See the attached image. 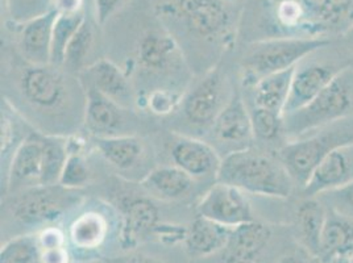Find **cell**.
<instances>
[{
  "mask_svg": "<svg viewBox=\"0 0 353 263\" xmlns=\"http://www.w3.org/2000/svg\"><path fill=\"white\" fill-rule=\"evenodd\" d=\"M57 14L56 10H52L44 15L17 23L21 25L19 30V46L30 65L50 63L52 34Z\"/></svg>",
  "mask_w": 353,
  "mask_h": 263,
  "instance_id": "cell-17",
  "label": "cell"
},
{
  "mask_svg": "<svg viewBox=\"0 0 353 263\" xmlns=\"http://www.w3.org/2000/svg\"><path fill=\"white\" fill-rule=\"evenodd\" d=\"M123 111L119 104L108 99L94 87H86L85 125L94 137L120 134L124 124Z\"/></svg>",
  "mask_w": 353,
  "mask_h": 263,
  "instance_id": "cell-19",
  "label": "cell"
},
{
  "mask_svg": "<svg viewBox=\"0 0 353 263\" xmlns=\"http://www.w3.org/2000/svg\"><path fill=\"white\" fill-rule=\"evenodd\" d=\"M311 57L312 54L295 66L289 99L285 107V115L295 112L312 102L343 69L351 65Z\"/></svg>",
  "mask_w": 353,
  "mask_h": 263,
  "instance_id": "cell-8",
  "label": "cell"
},
{
  "mask_svg": "<svg viewBox=\"0 0 353 263\" xmlns=\"http://www.w3.org/2000/svg\"><path fill=\"white\" fill-rule=\"evenodd\" d=\"M353 253V220L325 207V219L319 242L321 263Z\"/></svg>",
  "mask_w": 353,
  "mask_h": 263,
  "instance_id": "cell-20",
  "label": "cell"
},
{
  "mask_svg": "<svg viewBox=\"0 0 353 263\" xmlns=\"http://www.w3.org/2000/svg\"><path fill=\"white\" fill-rule=\"evenodd\" d=\"M325 219V205L315 198H305L296 208V228L303 249L318 258L321 234Z\"/></svg>",
  "mask_w": 353,
  "mask_h": 263,
  "instance_id": "cell-27",
  "label": "cell"
},
{
  "mask_svg": "<svg viewBox=\"0 0 353 263\" xmlns=\"http://www.w3.org/2000/svg\"><path fill=\"white\" fill-rule=\"evenodd\" d=\"M327 208L353 220V182L316 196Z\"/></svg>",
  "mask_w": 353,
  "mask_h": 263,
  "instance_id": "cell-36",
  "label": "cell"
},
{
  "mask_svg": "<svg viewBox=\"0 0 353 263\" xmlns=\"http://www.w3.org/2000/svg\"><path fill=\"white\" fill-rule=\"evenodd\" d=\"M43 140L41 134L30 133L16 147L10 165L8 190L11 192L41 186Z\"/></svg>",
  "mask_w": 353,
  "mask_h": 263,
  "instance_id": "cell-13",
  "label": "cell"
},
{
  "mask_svg": "<svg viewBox=\"0 0 353 263\" xmlns=\"http://www.w3.org/2000/svg\"><path fill=\"white\" fill-rule=\"evenodd\" d=\"M62 67L49 65H30L20 76V90L27 102L40 109H56L68 94L66 76Z\"/></svg>",
  "mask_w": 353,
  "mask_h": 263,
  "instance_id": "cell-11",
  "label": "cell"
},
{
  "mask_svg": "<svg viewBox=\"0 0 353 263\" xmlns=\"http://www.w3.org/2000/svg\"><path fill=\"white\" fill-rule=\"evenodd\" d=\"M94 27L86 17L68 45L62 69H66L70 73H82L88 67L86 62L94 46Z\"/></svg>",
  "mask_w": 353,
  "mask_h": 263,
  "instance_id": "cell-31",
  "label": "cell"
},
{
  "mask_svg": "<svg viewBox=\"0 0 353 263\" xmlns=\"http://www.w3.org/2000/svg\"><path fill=\"white\" fill-rule=\"evenodd\" d=\"M353 182V143L332 150L302 189L305 198H315Z\"/></svg>",
  "mask_w": 353,
  "mask_h": 263,
  "instance_id": "cell-14",
  "label": "cell"
},
{
  "mask_svg": "<svg viewBox=\"0 0 353 263\" xmlns=\"http://www.w3.org/2000/svg\"><path fill=\"white\" fill-rule=\"evenodd\" d=\"M216 182L257 196L288 199L294 182L280 160L252 147L228 153L221 160Z\"/></svg>",
  "mask_w": 353,
  "mask_h": 263,
  "instance_id": "cell-3",
  "label": "cell"
},
{
  "mask_svg": "<svg viewBox=\"0 0 353 263\" xmlns=\"http://www.w3.org/2000/svg\"><path fill=\"white\" fill-rule=\"evenodd\" d=\"M105 263H159L154 258L143 255V254H131L125 257H117L111 258Z\"/></svg>",
  "mask_w": 353,
  "mask_h": 263,
  "instance_id": "cell-41",
  "label": "cell"
},
{
  "mask_svg": "<svg viewBox=\"0 0 353 263\" xmlns=\"http://www.w3.org/2000/svg\"><path fill=\"white\" fill-rule=\"evenodd\" d=\"M283 36L328 37L353 28V0H265Z\"/></svg>",
  "mask_w": 353,
  "mask_h": 263,
  "instance_id": "cell-1",
  "label": "cell"
},
{
  "mask_svg": "<svg viewBox=\"0 0 353 263\" xmlns=\"http://www.w3.org/2000/svg\"><path fill=\"white\" fill-rule=\"evenodd\" d=\"M85 10L77 12H61L57 14L53 25L52 34V56L50 63L62 67L68 45L72 41L74 34L86 20Z\"/></svg>",
  "mask_w": 353,
  "mask_h": 263,
  "instance_id": "cell-30",
  "label": "cell"
},
{
  "mask_svg": "<svg viewBox=\"0 0 353 263\" xmlns=\"http://www.w3.org/2000/svg\"><path fill=\"white\" fill-rule=\"evenodd\" d=\"M250 112L256 138L273 141L283 134V116L259 108H250Z\"/></svg>",
  "mask_w": 353,
  "mask_h": 263,
  "instance_id": "cell-34",
  "label": "cell"
},
{
  "mask_svg": "<svg viewBox=\"0 0 353 263\" xmlns=\"http://www.w3.org/2000/svg\"><path fill=\"white\" fill-rule=\"evenodd\" d=\"M232 94L227 95V82L221 70L212 69L185 96L182 102L183 115L194 127H212Z\"/></svg>",
  "mask_w": 353,
  "mask_h": 263,
  "instance_id": "cell-9",
  "label": "cell"
},
{
  "mask_svg": "<svg viewBox=\"0 0 353 263\" xmlns=\"http://www.w3.org/2000/svg\"><path fill=\"white\" fill-rule=\"evenodd\" d=\"M174 166L183 170L192 179H202L218 174L221 160L216 150L202 140L178 137L170 149Z\"/></svg>",
  "mask_w": 353,
  "mask_h": 263,
  "instance_id": "cell-15",
  "label": "cell"
},
{
  "mask_svg": "<svg viewBox=\"0 0 353 263\" xmlns=\"http://www.w3.org/2000/svg\"><path fill=\"white\" fill-rule=\"evenodd\" d=\"M352 116L353 66L350 65L312 102L283 116V134L288 141L296 140Z\"/></svg>",
  "mask_w": 353,
  "mask_h": 263,
  "instance_id": "cell-4",
  "label": "cell"
},
{
  "mask_svg": "<svg viewBox=\"0 0 353 263\" xmlns=\"http://www.w3.org/2000/svg\"><path fill=\"white\" fill-rule=\"evenodd\" d=\"M351 143L353 116L288 141L279 151V160L292 176L294 185L303 189L315 169L332 150Z\"/></svg>",
  "mask_w": 353,
  "mask_h": 263,
  "instance_id": "cell-6",
  "label": "cell"
},
{
  "mask_svg": "<svg viewBox=\"0 0 353 263\" xmlns=\"http://www.w3.org/2000/svg\"><path fill=\"white\" fill-rule=\"evenodd\" d=\"M54 3L56 0H8V8L15 23H24L54 10Z\"/></svg>",
  "mask_w": 353,
  "mask_h": 263,
  "instance_id": "cell-35",
  "label": "cell"
},
{
  "mask_svg": "<svg viewBox=\"0 0 353 263\" xmlns=\"http://www.w3.org/2000/svg\"><path fill=\"white\" fill-rule=\"evenodd\" d=\"M214 140L231 147V151L250 149L256 138L247 103L239 92H234L219 116L212 124ZM230 151V153H231Z\"/></svg>",
  "mask_w": 353,
  "mask_h": 263,
  "instance_id": "cell-12",
  "label": "cell"
},
{
  "mask_svg": "<svg viewBox=\"0 0 353 263\" xmlns=\"http://www.w3.org/2000/svg\"><path fill=\"white\" fill-rule=\"evenodd\" d=\"M94 143L104 160L118 170L132 169L144 154L143 141L130 134L94 137Z\"/></svg>",
  "mask_w": 353,
  "mask_h": 263,
  "instance_id": "cell-26",
  "label": "cell"
},
{
  "mask_svg": "<svg viewBox=\"0 0 353 263\" xmlns=\"http://www.w3.org/2000/svg\"><path fill=\"white\" fill-rule=\"evenodd\" d=\"M196 213L228 228L254 220L245 192L221 182L205 192L196 204Z\"/></svg>",
  "mask_w": 353,
  "mask_h": 263,
  "instance_id": "cell-10",
  "label": "cell"
},
{
  "mask_svg": "<svg viewBox=\"0 0 353 263\" xmlns=\"http://www.w3.org/2000/svg\"><path fill=\"white\" fill-rule=\"evenodd\" d=\"M91 178L90 167L85 157L77 149L70 147L68 161L65 163L62 176L59 179V186L70 190H79L85 187Z\"/></svg>",
  "mask_w": 353,
  "mask_h": 263,
  "instance_id": "cell-33",
  "label": "cell"
},
{
  "mask_svg": "<svg viewBox=\"0 0 353 263\" xmlns=\"http://www.w3.org/2000/svg\"><path fill=\"white\" fill-rule=\"evenodd\" d=\"M272 237L269 225L260 221H250L232 229L225 246L227 257L234 262H248L268 245Z\"/></svg>",
  "mask_w": 353,
  "mask_h": 263,
  "instance_id": "cell-23",
  "label": "cell"
},
{
  "mask_svg": "<svg viewBox=\"0 0 353 263\" xmlns=\"http://www.w3.org/2000/svg\"><path fill=\"white\" fill-rule=\"evenodd\" d=\"M81 199L78 190L65 189L59 185L36 186L14 193L8 208L17 221L37 225L62 218L63 213L79 204Z\"/></svg>",
  "mask_w": 353,
  "mask_h": 263,
  "instance_id": "cell-7",
  "label": "cell"
},
{
  "mask_svg": "<svg viewBox=\"0 0 353 263\" xmlns=\"http://www.w3.org/2000/svg\"><path fill=\"white\" fill-rule=\"evenodd\" d=\"M68 253L66 250L59 248L43 249V263H68Z\"/></svg>",
  "mask_w": 353,
  "mask_h": 263,
  "instance_id": "cell-40",
  "label": "cell"
},
{
  "mask_svg": "<svg viewBox=\"0 0 353 263\" xmlns=\"http://www.w3.org/2000/svg\"><path fill=\"white\" fill-rule=\"evenodd\" d=\"M159 225V208L148 198H133L123 203L121 242L124 248L134 246Z\"/></svg>",
  "mask_w": 353,
  "mask_h": 263,
  "instance_id": "cell-21",
  "label": "cell"
},
{
  "mask_svg": "<svg viewBox=\"0 0 353 263\" xmlns=\"http://www.w3.org/2000/svg\"><path fill=\"white\" fill-rule=\"evenodd\" d=\"M234 228L224 227L212 220L196 216L186 231V246L192 255L205 257L227 246Z\"/></svg>",
  "mask_w": 353,
  "mask_h": 263,
  "instance_id": "cell-24",
  "label": "cell"
},
{
  "mask_svg": "<svg viewBox=\"0 0 353 263\" xmlns=\"http://www.w3.org/2000/svg\"><path fill=\"white\" fill-rule=\"evenodd\" d=\"M127 0H94L95 19L99 25H104L112 16L125 6Z\"/></svg>",
  "mask_w": 353,
  "mask_h": 263,
  "instance_id": "cell-37",
  "label": "cell"
},
{
  "mask_svg": "<svg viewBox=\"0 0 353 263\" xmlns=\"http://www.w3.org/2000/svg\"><path fill=\"white\" fill-rule=\"evenodd\" d=\"M108 232L107 220L101 213L86 212L74 220L70 227V240L78 249L99 248Z\"/></svg>",
  "mask_w": 353,
  "mask_h": 263,
  "instance_id": "cell-28",
  "label": "cell"
},
{
  "mask_svg": "<svg viewBox=\"0 0 353 263\" xmlns=\"http://www.w3.org/2000/svg\"><path fill=\"white\" fill-rule=\"evenodd\" d=\"M279 263H321V261L302 248L285 255Z\"/></svg>",
  "mask_w": 353,
  "mask_h": 263,
  "instance_id": "cell-39",
  "label": "cell"
},
{
  "mask_svg": "<svg viewBox=\"0 0 353 263\" xmlns=\"http://www.w3.org/2000/svg\"><path fill=\"white\" fill-rule=\"evenodd\" d=\"M157 12L194 37L230 41L239 25L245 0H152Z\"/></svg>",
  "mask_w": 353,
  "mask_h": 263,
  "instance_id": "cell-2",
  "label": "cell"
},
{
  "mask_svg": "<svg viewBox=\"0 0 353 263\" xmlns=\"http://www.w3.org/2000/svg\"><path fill=\"white\" fill-rule=\"evenodd\" d=\"M43 176L41 186H54L59 185L62 176L65 163L68 161L70 153V143L68 140L43 136Z\"/></svg>",
  "mask_w": 353,
  "mask_h": 263,
  "instance_id": "cell-29",
  "label": "cell"
},
{
  "mask_svg": "<svg viewBox=\"0 0 353 263\" xmlns=\"http://www.w3.org/2000/svg\"><path fill=\"white\" fill-rule=\"evenodd\" d=\"M347 263H353V253L347 257Z\"/></svg>",
  "mask_w": 353,
  "mask_h": 263,
  "instance_id": "cell-43",
  "label": "cell"
},
{
  "mask_svg": "<svg viewBox=\"0 0 353 263\" xmlns=\"http://www.w3.org/2000/svg\"><path fill=\"white\" fill-rule=\"evenodd\" d=\"M88 87L98 90L104 96L114 101L124 109H130L134 103L131 82L123 70L110 59H99L88 65L82 72Z\"/></svg>",
  "mask_w": 353,
  "mask_h": 263,
  "instance_id": "cell-16",
  "label": "cell"
},
{
  "mask_svg": "<svg viewBox=\"0 0 353 263\" xmlns=\"http://www.w3.org/2000/svg\"><path fill=\"white\" fill-rule=\"evenodd\" d=\"M176 102V98L170 92H166L163 90H157L149 98V107L153 112H156L159 115H165L173 109Z\"/></svg>",
  "mask_w": 353,
  "mask_h": 263,
  "instance_id": "cell-38",
  "label": "cell"
},
{
  "mask_svg": "<svg viewBox=\"0 0 353 263\" xmlns=\"http://www.w3.org/2000/svg\"><path fill=\"white\" fill-rule=\"evenodd\" d=\"M294 69L293 67L281 73L270 74L257 81L252 86L250 108L265 109L283 116L285 107L290 94Z\"/></svg>",
  "mask_w": 353,
  "mask_h": 263,
  "instance_id": "cell-22",
  "label": "cell"
},
{
  "mask_svg": "<svg viewBox=\"0 0 353 263\" xmlns=\"http://www.w3.org/2000/svg\"><path fill=\"white\" fill-rule=\"evenodd\" d=\"M181 59L176 39L165 30H148L137 45V61L149 73L169 70Z\"/></svg>",
  "mask_w": 353,
  "mask_h": 263,
  "instance_id": "cell-18",
  "label": "cell"
},
{
  "mask_svg": "<svg viewBox=\"0 0 353 263\" xmlns=\"http://www.w3.org/2000/svg\"><path fill=\"white\" fill-rule=\"evenodd\" d=\"M140 185L159 199L176 200L192 190L194 179L176 166H162L150 170Z\"/></svg>",
  "mask_w": 353,
  "mask_h": 263,
  "instance_id": "cell-25",
  "label": "cell"
},
{
  "mask_svg": "<svg viewBox=\"0 0 353 263\" xmlns=\"http://www.w3.org/2000/svg\"><path fill=\"white\" fill-rule=\"evenodd\" d=\"M328 37L280 36L269 37L250 45L241 59L244 81L254 85L270 74L295 67L301 61L330 46Z\"/></svg>",
  "mask_w": 353,
  "mask_h": 263,
  "instance_id": "cell-5",
  "label": "cell"
},
{
  "mask_svg": "<svg viewBox=\"0 0 353 263\" xmlns=\"http://www.w3.org/2000/svg\"><path fill=\"white\" fill-rule=\"evenodd\" d=\"M325 263H347V257H339V258H335V260Z\"/></svg>",
  "mask_w": 353,
  "mask_h": 263,
  "instance_id": "cell-42",
  "label": "cell"
},
{
  "mask_svg": "<svg viewBox=\"0 0 353 263\" xmlns=\"http://www.w3.org/2000/svg\"><path fill=\"white\" fill-rule=\"evenodd\" d=\"M0 263H43L40 241L30 235L16 237L1 248Z\"/></svg>",
  "mask_w": 353,
  "mask_h": 263,
  "instance_id": "cell-32",
  "label": "cell"
}]
</instances>
